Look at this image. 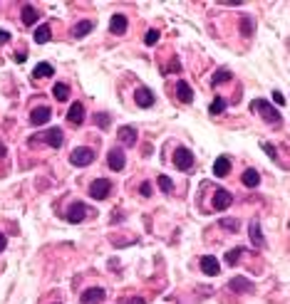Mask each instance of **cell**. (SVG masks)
Wrapping results in <instances>:
<instances>
[{"label":"cell","instance_id":"1","mask_svg":"<svg viewBox=\"0 0 290 304\" xmlns=\"http://www.w3.org/2000/svg\"><path fill=\"white\" fill-rule=\"evenodd\" d=\"M251 112H260V117L266 119L268 124H273V126L280 124V114L273 109V104L266 101V99H253V101H251Z\"/></svg>","mask_w":290,"mask_h":304},{"label":"cell","instance_id":"2","mask_svg":"<svg viewBox=\"0 0 290 304\" xmlns=\"http://www.w3.org/2000/svg\"><path fill=\"white\" fill-rule=\"evenodd\" d=\"M92 161H94V151L87 149V146H80V149H74L70 153V163L77 166V169H85V166H90Z\"/></svg>","mask_w":290,"mask_h":304},{"label":"cell","instance_id":"3","mask_svg":"<svg viewBox=\"0 0 290 304\" xmlns=\"http://www.w3.org/2000/svg\"><path fill=\"white\" fill-rule=\"evenodd\" d=\"M109 190H112V181L109 178H97L92 186H90V196L94 201H104L109 196Z\"/></svg>","mask_w":290,"mask_h":304},{"label":"cell","instance_id":"4","mask_svg":"<svg viewBox=\"0 0 290 304\" xmlns=\"http://www.w3.org/2000/svg\"><path fill=\"white\" fill-rule=\"evenodd\" d=\"M174 166L179 171H189L194 169V153L189 149H176L174 151Z\"/></svg>","mask_w":290,"mask_h":304},{"label":"cell","instance_id":"5","mask_svg":"<svg viewBox=\"0 0 290 304\" xmlns=\"http://www.w3.org/2000/svg\"><path fill=\"white\" fill-rule=\"evenodd\" d=\"M42 139H45V144L47 146H52V149H60L62 146V141H65V134H62V129H47L45 134H42Z\"/></svg>","mask_w":290,"mask_h":304},{"label":"cell","instance_id":"6","mask_svg":"<svg viewBox=\"0 0 290 304\" xmlns=\"http://www.w3.org/2000/svg\"><path fill=\"white\" fill-rule=\"evenodd\" d=\"M134 101H137L142 109H149V106H154V92H151L149 87H139V89L134 92Z\"/></svg>","mask_w":290,"mask_h":304},{"label":"cell","instance_id":"7","mask_svg":"<svg viewBox=\"0 0 290 304\" xmlns=\"http://www.w3.org/2000/svg\"><path fill=\"white\" fill-rule=\"evenodd\" d=\"M87 205L85 203H74V205H70V210H67V220L70 223H82V220L87 218Z\"/></svg>","mask_w":290,"mask_h":304},{"label":"cell","instance_id":"8","mask_svg":"<svg viewBox=\"0 0 290 304\" xmlns=\"http://www.w3.org/2000/svg\"><path fill=\"white\" fill-rule=\"evenodd\" d=\"M50 117H52V109H50V106H37V109H33V112H30V121H33L35 126L47 124Z\"/></svg>","mask_w":290,"mask_h":304},{"label":"cell","instance_id":"9","mask_svg":"<svg viewBox=\"0 0 290 304\" xmlns=\"http://www.w3.org/2000/svg\"><path fill=\"white\" fill-rule=\"evenodd\" d=\"M67 121H70L72 126H80V124L85 121V106H82L80 101H74V104L70 106V112H67Z\"/></svg>","mask_w":290,"mask_h":304},{"label":"cell","instance_id":"10","mask_svg":"<svg viewBox=\"0 0 290 304\" xmlns=\"http://www.w3.org/2000/svg\"><path fill=\"white\" fill-rule=\"evenodd\" d=\"M231 203H233V196H231L228 190L218 188V190L214 193V208H216V210H226Z\"/></svg>","mask_w":290,"mask_h":304},{"label":"cell","instance_id":"11","mask_svg":"<svg viewBox=\"0 0 290 304\" xmlns=\"http://www.w3.org/2000/svg\"><path fill=\"white\" fill-rule=\"evenodd\" d=\"M104 297H107V292H104L102 287H92V289L82 292V304H99Z\"/></svg>","mask_w":290,"mask_h":304},{"label":"cell","instance_id":"12","mask_svg":"<svg viewBox=\"0 0 290 304\" xmlns=\"http://www.w3.org/2000/svg\"><path fill=\"white\" fill-rule=\"evenodd\" d=\"M201 270H203V274H208V277H216V274L221 272V265H218L216 257L206 255V257H201Z\"/></svg>","mask_w":290,"mask_h":304},{"label":"cell","instance_id":"13","mask_svg":"<svg viewBox=\"0 0 290 304\" xmlns=\"http://www.w3.org/2000/svg\"><path fill=\"white\" fill-rule=\"evenodd\" d=\"M107 163H109V169L112 171H122L124 169V151L122 149H112L109 153H107Z\"/></svg>","mask_w":290,"mask_h":304},{"label":"cell","instance_id":"14","mask_svg":"<svg viewBox=\"0 0 290 304\" xmlns=\"http://www.w3.org/2000/svg\"><path fill=\"white\" fill-rule=\"evenodd\" d=\"M117 136H119V141H122L124 146H134V144H137V129H134V126H119Z\"/></svg>","mask_w":290,"mask_h":304},{"label":"cell","instance_id":"15","mask_svg":"<svg viewBox=\"0 0 290 304\" xmlns=\"http://www.w3.org/2000/svg\"><path fill=\"white\" fill-rule=\"evenodd\" d=\"M176 97H179V101H183V104H191V101H194V92H191V87H189L183 79L176 82Z\"/></svg>","mask_w":290,"mask_h":304},{"label":"cell","instance_id":"16","mask_svg":"<svg viewBox=\"0 0 290 304\" xmlns=\"http://www.w3.org/2000/svg\"><path fill=\"white\" fill-rule=\"evenodd\" d=\"M228 171H231V158H228V156H218V158L214 161V176H216V178H223V176H228Z\"/></svg>","mask_w":290,"mask_h":304},{"label":"cell","instance_id":"17","mask_svg":"<svg viewBox=\"0 0 290 304\" xmlns=\"http://www.w3.org/2000/svg\"><path fill=\"white\" fill-rule=\"evenodd\" d=\"M228 287H231L233 292H238V294H248V292H253V282H248L246 277H233V280L228 282Z\"/></svg>","mask_w":290,"mask_h":304},{"label":"cell","instance_id":"18","mask_svg":"<svg viewBox=\"0 0 290 304\" xmlns=\"http://www.w3.org/2000/svg\"><path fill=\"white\" fill-rule=\"evenodd\" d=\"M248 235H251V242L255 247H266V237H263V233H260V223H258V220H253V223H251Z\"/></svg>","mask_w":290,"mask_h":304},{"label":"cell","instance_id":"19","mask_svg":"<svg viewBox=\"0 0 290 304\" xmlns=\"http://www.w3.org/2000/svg\"><path fill=\"white\" fill-rule=\"evenodd\" d=\"M109 30L114 33V35H124L127 33V17L124 15H112V22H109Z\"/></svg>","mask_w":290,"mask_h":304},{"label":"cell","instance_id":"20","mask_svg":"<svg viewBox=\"0 0 290 304\" xmlns=\"http://www.w3.org/2000/svg\"><path fill=\"white\" fill-rule=\"evenodd\" d=\"M94 30V22L92 20H82V22H77L74 25V30H72V35L77 37V40H80V37H85L87 33H92Z\"/></svg>","mask_w":290,"mask_h":304},{"label":"cell","instance_id":"21","mask_svg":"<svg viewBox=\"0 0 290 304\" xmlns=\"http://www.w3.org/2000/svg\"><path fill=\"white\" fill-rule=\"evenodd\" d=\"M52 74H55L52 65H47V62H40V65L35 67V72H33V79H45V77H52Z\"/></svg>","mask_w":290,"mask_h":304},{"label":"cell","instance_id":"22","mask_svg":"<svg viewBox=\"0 0 290 304\" xmlns=\"http://www.w3.org/2000/svg\"><path fill=\"white\" fill-rule=\"evenodd\" d=\"M231 79H233V74H231L228 69H218L214 77H211V84L218 87V84H226V82H231Z\"/></svg>","mask_w":290,"mask_h":304},{"label":"cell","instance_id":"23","mask_svg":"<svg viewBox=\"0 0 290 304\" xmlns=\"http://www.w3.org/2000/svg\"><path fill=\"white\" fill-rule=\"evenodd\" d=\"M35 20H37V10L33 5H22V22L30 27V25H35Z\"/></svg>","mask_w":290,"mask_h":304},{"label":"cell","instance_id":"24","mask_svg":"<svg viewBox=\"0 0 290 304\" xmlns=\"http://www.w3.org/2000/svg\"><path fill=\"white\" fill-rule=\"evenodd\" d=\"M52 94H55V99H57V101H67V97H70V87H67V84H62V82H57V84L52 87Z\"/></svg>","mask_w":290,"mask_h":304},{"label":"cell","instance_id":"25","mask_svg":"<svg viewBox=\"0 0 290 304\" xmlns=\"http://www.w3.org/2000/svg\"><path fill=\"white\" fill-rule=\"evenodd\" d=\"M260 183V176H258V171L255 169H248L246 173H243V186H248V188H255Z\"/></svg>","mask_w":290,"mask_h":304},{"label":"cell","instance_id":"26","mask_svg":"<svg viewBox=\"0 0 290 304\" xmlns=\"http://www.w3.org/2000/svg\"><path fill=\"white\" fill-rule=\"evenodd\" d=\"M35 42H37V45L50 42V25H40V27H37V30H35Z\"/></svg>","mask_w":290,"mask_h":304},{"label":"cell","instance_id":"27","mask_svg":"<svg viewBox=\"0 0 290 304\" xmlns=\"http://www.w3.org/2000/svg\"><path fill=\"white\" fill-rule=\"evenodd\" d=\"M246 250H243V247H233V250H228L226 253V262L228 265H238V260H241V255H243Z\"/></svg>","mask_w":290,"mask_h":304},{"label":"cell","instance_id":"28","mask_svg":"<svg viewBox=\"0 0 290 304\" xmlns=\"http://www.w3.org/2000/svg\"><path fill=\"white\" fill-rule=\"evenodd\" d=\"M223 109H226V99H223V97H216L214 101H211L208 112H211V114H223Z\"/></svg>","mask_w":290,"mask_h":304},{"label":"cell","instance_id":"29","mask_svg":"<svg viewBox=\"0 0 290 304\" xmlns=\"http://www.w3.org/2000/svg\"><path fill=\"white\" fill-rule=\"evenodd\" d=\"M156 183H159V188H162L164 193H171V190H174V183H171L169 176H159V178H156Z\"/></svg>","mask_w":290,"mask_h":304},{"label":"cell","instance_id":"30","mask_svg":"<svg viewBox=\"0 0 290 304\" xmlns=\"http://www.w3.org/2000/svg\"><path fill=\"white\" fill-rule=\"evenodd\" d=\"M241 33L248 37V35H253V20L251 17H241Z\"/></svg>","mask_w":290,"mask_h":304},{"label":"cell","instance_id":"31","mask_svg":"<svg viewBox=\"0 0 290 304\" xmlns=\"http://www.w3.org/2000/svg\"><path fill=\"white\" fill-rule=\"evenodd\" d=\"M221 228H226V230H238V220H231V218H223L221 220Z\"/></svg>","mask_w":290,"mask_h":304},{"label":"cell","instance_id":"32","mask_svg":"<svg viewBox=\"0 0 290 304\" xmlns=\"http://www.w3.org/2000/svg\"><path fill=\"white\" fill-rule=\"evenodd\" d=\"M144 42L151 47V45H156V42H159V30H149L146 33V37H144Z\"/></svg>","mask_w":290,"mask_h":304},{"label":"cell","instance_id":"33","mask_svg":"<svg viewBox=\"0 0 290 304\" xmlns=\"http://www.w3.org/2000/svg\"><path fill=\"white\" fill-rule=\"evenodd\" d=\"M94 119H97V126H99V129H107V126H109V114L102 112V114H97Z\"/></svg>","mask_w":290,"mask_h":304},{"label":"cell","instance_id":"34","mask_svg":"<svg viewBox=\"0 0 290 304\" xmlns=\"http://www.w3.org/2000/svg\"><path fill=\"white\" fill-rule=\"evenodd\" d=\"M263 151H266L271 158H275L278 156V151H275V146H271V144H263Z\"/></svg>","mask_w":290,"mask_h":304},{"label":"cell","instance_id":"35","mask_svg":"<svg viewBox=\"0 0 290 304\" xmlns=\"http://www.w3.org/2000/svg\"><path fill=\"white\" fill-rule=\"evenodd\" d=\"M139 190H142V196H144V198H149V196H151V183H142Z\"/></svg>","mask_w":290,"mask_h":304},{"label":"cell","instance_id":"36","mask_svg":"<svg viewBox=\"0 0 290 304\" xmlns=\"http://www.w3.org/2000/svg\"><path fill=\"white\" fill-rule=\"evenodd\" d=\"M273 101H275V104H280V106H283V104H285V97H283V94H280V92H273Z\"/></svg>","mask_w":290,"mask_h":304},{"label":"cell","instance_id":"37","mask_svg":"<svg viewBox=\"0 0 290 304\" xmlns=\"http://www.w3.org/2000/svg\"><path fill=\"white\" fill-rule=\"evenodd\" d=\"M8 40H10V33L8 30H0V45H5Z\"/></svg>","mask_w":290,"mask_h":304},{"label":"cell","instance_id":"38","mask_svg":"<svg viewBox=\"0 0 290 304\" xmlns=\"http://www.w3.org/2000/svg\"><path fill=\"white\" fill-rule=\"evenodd\" d=\"M5 245H8V240H5V235H3V233H0V253L5 250Z\"/></svg>","mask_w":290,"mask_h":304},{"label":"cell","instance_id":"39","mask_svg":"<svg viewBox=\"0 0 290 304\" xmlns=\"http://www.w3.org/2000/svg\"><path fill=\"white\" fill-rule=\"evenodd\" d=\"M15 62H20V65L25 62V52H18V54H15Z\"/></svg>","mask_w":290,"mask_h":304},{"label":"cell","instance_id":"40","mask_svg":"<svg viewBox=\"0 0 290 304\" xmlns=\"http://www.w3.org/2000/svg\"><path fill=\"white\" fill-rule=\"evenodd\" d=\"M0 158H5V144L0 141Z\"/></svg>","mask_w":290,"mask_h":304},{"label":"cell","instance_id":"41","mask_svg":"<svg viewBox=\"0 0 290 304\" xmlns=\"http://www.w3.org/2000/svg\"><path fill=\"white\" fill-rule=\"evenodd\" d=\"M55 304H57V302H55Z\"/></svg>","mask_w":290,"mask_h":304}]
</instances>
